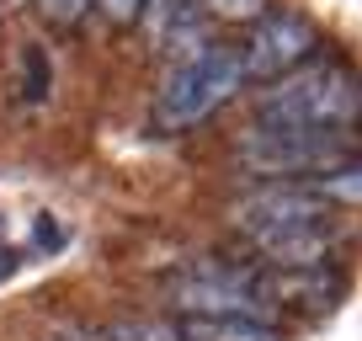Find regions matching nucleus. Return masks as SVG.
<instances>
[{
    "label": "nucleus",
    "mask_w": 362,
    "mask_h": 341,
    "mask_svg": "<svg viewBox=\"0 0 362 341\" xmlns=\"http://www.w3.org/2000/svg\"><path fill=\"white\" fill-rule=\"evenodd\" d=\"M235 229L277 272L325 267L330 245H336V208L309 187H267V192L235 203Z\"/></svg>",
    "instance_id": "f257e3e1"
},
{
    "label": "nucleus",
    "mask_w": 362,
    "mask_h": 341,
    "mask_svg": "<svg viewBox=\"0 0 362 341\" xmlns=\"http://www.w3.org/2000/svg\"><path fill=\"white\" fill-rule=\"evenodd\" d=\"M256 123L283 128H362V75L346 64H298L272 80L256 102Z\"/></svg>",
    "instance_id": "f03ea898"
},
{
    "label": "nucleus",
    "mask_w": 362,
    "mask_h": 341,
    "mask_svg": "<svg viewBox=\"0 0 362 341\" xmlns=\"http://www.w3.org/2000/svg\"><path fill=\"white\" fill-rule=\"evenodd\" d=\"M240 80H245L240 75V48L203 43L197 54L176 59L165 69V80H160V91H155V128L160 134H181V128L214 117L240 91Z\"/></svg>",
    "instance_id": "7ed1b4c3"
},
{
    "label": "nucleus",
    "mask_w": 362,
    "mask_h": 341,
    "mask_svg": "<svg viewBox=\"0 0 362 341\" xmlns=\"http://www.w3.org/2000/svg\"><path fill=\"white\" fill-rule=\"evenodd\" d=\"M235 160L245 176H320L357 160V128H283L256 123L240 134Z\"/></svg>",
    "instance_id": "20e7f679"
},
{
    "label": "nucleus",
    "mask_w": 362,
    "mask_h": 341,
    "mask_svg": "<svg viewBox=\"0 0 362 341\" xmlns=\"http://www.w3.org/2000/svg\"><path fill=\"white\" fill-rule=\"evenodd\" d=\"M170 294H176L181 315H250V320H261V304H272L267 277L224 267V262H192L181 277H170Z\"/></svg>",
    "instance_id": "39448f33"
},
{
    "label": "nucleus",
    "mask_w": 362,
    "mask_h": 341,
    "mask_svg": "<svg viewBox=\"0 0 362 341\" xmlns=\"http://www.w3.org/2000/svg\"><path fill=\"white\" fill-rule=\"evenodd\" d=\"M309 54H315V22L298 11H267L250 43L240 48V75L272 86V80L293 75L298 64H309Z\"/></svg>",
    "instance_id": "423d86ee"
},
{
    "label": "nucleus",
    "mask_w": 362,
    "mask_h": 341,
    "mask_svg": "<svg viewBox=\"0 0 362 341\" xmlns=\"http://www.w3.org/2000/svg\"><path fill=\"white\" fill-rule=\"evenodd\" d=\"M176 330L187 341H283L272 325H261L250 315H181Z\"/></svg>",
    "instance_id": "0eeeda50"
},
{
    "label": "nucleus",
    "mask_w": 362,
    "mask_h": 341,
    "mask_svg": "<svg viewBox=\"0 0 362 341\" xmlns=\"http://www.w3.org/2000/svg\"><path fill=\"white\" fill-rule=\"evenodd\" d=\"M309 192L325 197L330 208H362V160H346V166H336V170H320L315 182H309Z\"/></svg>",
    "instance_id": "6e6552de"
},
{
    "label": "nucleus",
    "mask_w": 362,
    "mask_h": 341,
    "mask_svg": "<svg viewBox=\"0 0 362 341\" xmlns=\"http://www.w3.org/2000/svg\"><path fill=\"white\" fill-rule=\"evenodd\" d=\"M22 91L27 102H48V91H54V64H48V48L37 43L22 48Z\"/></svg>",
    "instance_id": "1a4fd4ad"
},
{
    "label": "nucleus",
    "mask_w": 362,
    "mask_h": 341,
    "mask_svg": "<svg viewBox=\"0 0 362 341\" xmlns=\"http://www.w3.org/2000/svg\"><path fill=\"white\" fill-rule=\"evenodd\" d=\"M96 341H187V336L176 325H165V320H117Z\"/></svg>",
    "instance_id": "9d476101"
},
{
    "label": "nucleus",
    "mask_w": 362,
    "mask_h": 341,
    "mask_svg": "<svg viewBox=\"0 0 362 341\" xmlns=\"http://www.w3.org/2000/svg\"><path fill=\"white\" fill-rule=\"evenodd\" d=\"M197 11L214 16V22H261L267 0H197Z\"/></svg>",
    "instance_id": "9b49d317"
},
{
    "label": "nucleus",
    "mask_w": 362,
    "mask_h": 341,
    "mask_svg": "<svg viewBox=\"0 0 362 341\" xmlns=\"http://www.w3.org/2000/svg\"><path fill=\"white\" fill-rule=\"evenodd\" d=\"M33 6L48 27H80L86 11H90V0H33Z\"/></svg>",
    "instance_id": "f8f14e48"
},
{
    "label": "nucleus",
    "mask_w": 362,
    "mask_h": 341,
    "mask_svg": "<svg viewBox=\"0 0 362 341\" xmlns=\"http://www.w3.org/2000/svg\"><path fill=\"white\" fill-rule=\"evenodd\" d=\"M90 6H102V16L112 27H134L139 11H144V0H90Z\"/></svg>",
    "instance_id": "ddd939ff"
},
{
    "label": "nucleus",
    "mask_w": 362,
    "mask_h": 341,
    "mask_svg": "<svg viewBox=\"0 0 362 341\" xmlns=\"http://www.w3.org/2000/svg\"><path fill=\"white\" fill-rule=\"evenodd\" d=\"M33 235H37V245H43V250H59V245H64V229H59V219H54V214H37Z\"/></svg>",
    "instance_id": "4468645a"
},
{
    "label": "nucleus",
    "mask_w": 362,
    "mask_h": 341,
    "mask_svg": "<svg viewBox=\"0 0 362 341\" xmlns=\"http://www.w3.org/2000/svg\"><path fill=\"white\" fill-rule=\"evenodd\" d=\"M11 272H16V250L0 245V277H11Z\"/></svg>",
    "instance_id": "2eb2a0df"
}]
</instances>
